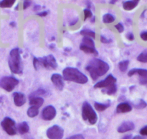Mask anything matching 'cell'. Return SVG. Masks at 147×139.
I'll return each instance as SVG.
<instances>
[{
  "label": "cell",
  "instance_id": "4316f807",
  "mask_svg": "<svg viewBox=\"0 0 147 139\" xmlns=\"http://www.w3.org/2000/svg\"><path fill=\"white\" fill-rule=\"evenodd\" d=\"M45 90L42 88H39L38 89H37L36 91L33 92L32 93L30 94V95L29 96V98L31 97H40L41 95H44L45 94Z\"/></svg>",
  "mask_w": 147,
  "mask_h": 139
},
{
  "label": "cell",
  "instance_id": "83f0119b",
  "mask_svg": "<svg viewBox=\"0 0 147 139\" xmlns=\"http://www.w3.org/2000/svg\"><path fill=\"white\" fill-rule=\"evenodd\" d=\"M137 61L142 63H147V49L142 51L137 56Z\"/></svg>",
  "mask_w": 147,
  "mask_h": 139
},
{
  "label": "cell",
  "instance_id": "5bb4252c",
  "mask_svg": "<svg viewBox=\"0 0 147 139\" xmlns=\"http://www.w3.org/2000/svg\"><path fill=\"white\" fill-rule=\"evenodd\" d=\"M13 99L14 105L17 107H22L26 103V97L22 92H14Z\"/></svg>",
  "mask_w": 147,
  "mask_h": 139
},
{
  "label": "cell",
  "instance_id": "7a4b0ae2",
  "mask_svg": "<svg viewBox=\"0 0 147 139\" xmlns=\"http://www.w3.org/2000/svg\"><path fill=\"white\" fill-rule=\"evenodd\" d=\"M63 77L65 80L80 84H84L88 82V79L86 75L78 69L73 67H66L64 69L63 71Z\"/></svg>",
  "mask_w": 147,
  "mask_h": 139
},
{
  "label": "cell",
  "instance_id": "d6a6232c",
  "mask_svg": "<svg viewBox=\"0 0 147 139\" xmlns=\"http://www.w3.org/2000/svg\"><path fill=\"white\" fill-rule=\"evenodd\" d=\"M140 37L144 41H147V31H143L141 33Z\"/></svg>",
  "mask_w": 147,
  "mask_h": 139
},
{
  "label": "cell",
  "instance_id": "1f68e13d",
  "mask_svg": "<svg viewBox=\"0 0 147 139\" xmlns=\"http://www.w3.org/2000/svg\"><path fill=\"white\" fill-rule=\"evenodd\" d=\"M126 38L129 40H130V41H132V40H134V35L131 32H129V33L126 34Z\"/></svg>",
  "mask_w": 147,
  "mask_h": 139
},
{
  "label": "cell",
  "instance_id": "603a6c76",
  "mask_svg": "<svg viewBox=\"0 0 147 139\" xmlns=\"http://www.w3.org/2000/svg\"><path fill=\"white\" fill-rule=\"evenodd\" d=\"M103 22L105 24H109V23H112L115 21V17L113 14H110V13H107L105 14L103 16Z\"/></svg>",
  "mask_w": 147,
  "mask_h": 139
},
{
  "label": "cell",
  "instance_id": "9c48e42d",
  "mask_svg": "<svg viewBox=\"0 0 147 139\" xmlns=\"http://www.w3.org/2000/svg\"><path fill=\"white\" fill-rule=\"evenodd\" d=\"M1 125L3 130L9 136H14L17 134L15 121L9 117H6L1 121Z\"/></svg>",
  "mask_w": 147,
  "mask_h": 139
},
{
  "label": "cell",
  "instance_id": "60d3db41",
  "mask_svg": "<svg viewBox=\"0 0 147 139\" xmlns=\"http://www.w3.org/2000/svg\"><path fill=\"white\" fill-rule=\"evenodd\" d=\"M55 46V44H50V48H52V49L54 48Z\"/></svg>",
  "mask_w": 147,
  "mask_h": 139
},
{
  "label": "cell",
  "instance_id": "74e56055",
  "mask_svg": "<svg viewBox=\"0 0 147 139\" xmlns=\"http://www.w3.org/2000/svg\"><path fill=\"white\" fill-rule=\"evenodd\" d=\"M132 139H145V138H143V137L140 136H136L134 137Z\"/></svg>",
  "mask_w": 147,
  "mask_h": 139
},
{
  "label": "cell",
  "instance_id": "7402d4cb",
  "mask_svg": "<svg viewBox=\"0 0 147 139\" xmlns=\"http://www.w3.org/2000/svg\"><path fill=\"white\" fill-rule=\"evenodd\" d=\"M111 105L110 102L109 103H100V102H94V107L96 110L98 112H103L106 110L108 108H109Z\"/></svg>",
  "mask_w": 147,
  "mask_h": 139
},
{
  "label": "cell",
  "instance_id": "7bdbcfd3",
  "mask_svg": "<svg viewBox=\"0 0 147 139\" xmlns=\"http://www.w3.org/2000/svg\"><path fill=\"white\" fill-rule=\"evenodd\" d=\"M116 1H111V4H115V3H116Z\"/></svg>",
  "mask_w": 147,
  "mask_h": 139
},
{
  "label": "cell",
  "instance_id": "52a82bcc",
  "mask_svg": "<svg viewBox=\"0 0 147 139\" xmlns=\"http://www.w3.org/2000/svg\"><path fill=\"white\" fill-rule=\"evenodd\" d=\"M18 84L19 80L14 76H3L0 79V87L8 92H11Z\"/></svg>",
  "mask_w": 147,
  "mask_h": 139
},
{
  "label": "cell",
  "instance_id": "4fadbf2b",
  "mask_svg": "<svg viewBox=\"0 0 147 139\" xmlns=\"http://www.w3.org/2000/svg\"><path fill=\"white\" fill-rule=\"evenodd\" d=\"M51 81L54 86L59 90H63L64 88L65 83L63 77L60 74H53L51 76Z\"/></svg>",
  "mask_w": 147,
  "mask_h": 139
},
{
  "label": "cell",
  "instance_id": "4dcf8cb0",
  "mask_svg": "<svg viewBox=\"0 0 147 139\" xmlns=\"http://www.w3.org/2000/svg\"><path fill=\"white\" fill-rule=\"evenodd\" d=\"M100 42H101L102 43H111L112 42V40L111 39H109V38H107V37H105L104 35H100Z\"/></svg>",
  "mask_w": 147,
  "mask_h": 139
},
{
  "label": "cell",
  "instance_id": "e575fe53",
  "mask_svg": "<svg viewBox=\"0 0 147 139\" xmlns=\"http://www.w3.org/2000/svg\"><path fill=\"white\" fill-rule=\"evenodd\" d=\"M140 134L142 136H147V125L142 128L140 130Z\"/></svg>",
  "mask_w": 147,
  "mask_h": 139
},
{
  "label": "cell",
  "instance_id": "2e32d148",
  "mask_svg": "<svg viewBox=\"0 0 147 139\" xmlns=\"http://www.w3.org/2000/svg\"><path fill=\"white\" fill-rule=\"evenodd\" d=\"M132 110V107L128 102H121L116 107V112L117 113H126Z\"/></svg>",
  "mask_w": 147,
  "mask_h": 139
},
{
  "label": "cell",
  "instance_id": "8d00e7d4",
  "mask_svg": "<svg viewBox=\"0 0 147 139\" xmlns=\"http://www.w3.org/2000/svg\"><path fill=\"white\" fill-rule=\"evenodd\" d=\"M47 14H48V12L44 11V12H41L37 13V15L40 16V17H45L46 15H47Z\"/></svg>",
  "mask_w": 147,
  "mask_h": 139
},
{
  "label": "cell",
  "instance_id": "3957f363",
  "mask_svg": "<svg viewBox=\"0 0 147 139\" xmlns=\"http://www.w3.org/2000/svg\"><path fill=\"white\" fill-rule=\"evenodd\" d=\"M117 79L113 75L109 74L106 78L94 85L95 89H103L102 92L108 95H113L117 92Z\"/></svg>",
  "mask_w": 147,
  "mask_h": 139
},
{
  "label": "cell",
  "instance_id": "ffe728a7",
  "mask_svg": "<svg viewBox=\"0 0 147 139\" xmlns=\"http://www.w3.org/2000/svg\"><path fill=\"white\" fill-rule=\"evenodd\" d=\"M80 34L84 37H90L91 39H94L96 37V33L93 30H88V29H83L80 31Z\"/></svg>",
  "mask_w": 147,
  "mask_h": 139
},
{
  "label": "cell",
  "instance_id": "8fae6325",
  "mask_svg": "<svg viewBox=\"0 0 147 139\" xmlns=\"http://www.w3.org/2000/svg\"><path fill=\"white\" fill-rule=\"evenodd\" d=\"M134 74H138L139 76V81L140 84L147 86V69H132L128 72V76L129 77L133 76Z\"/></svg>",
  "mask_w": 147,
  "mask_h": 139
},
{
  "label": "cell",
  "instance_id": "9a60e30c",
  "mask_svg": "<svg viewBox=\"0 0 147 139\" xmlns=\"http://www.w3.org/2000/svg\"><path fill=\"white\" fill-rule=\"evenodd\" d=\"M135 125L133 122L131 121H126L121 124L118 128L117 131L120 134H124V133L128 132V131H131L132 130L134 129Z\"/></svg>",
  "mask_w": 147,
  "mask_h": 139
},
{
  "label": "cell",
  "instance_id": "ac0fdd59",
  "mask_svg": "<svg viewBox=\"0 0 147 139\" xmlns=\"http://www.w3.org/2000/svg\"><path fill=\"white\" fill-rule=\"evenodd\" d=\"M29 104L30 106L37 107V108H40L42 105L44 103V99L40 97H31L29 98Z\"/></svg>",
  "mask_w": 147,
  "mask_h": 139
},
{
  "label": "cell",
  "instance_id": "30bf717a",
  "mask_svg": "<svg viewBox=\"0 0 147 139\" xmlns=\"http://www.w3.org/2000/svg\"><path fill=\"white\" fill-rule=\"evenodd\" d=\"M46 134L49 139H62L64 136V130L59 125H55L47 129Z\"/></svg>",
  "mask_w": 147,
  "mask_h": 139
},
{
  "label": "cell",
  "instance_id": "cb8c5ba5",
  "mask_svg": "<svg viewBox=\"0 0 147 139\" xmlns=\"http://www.w3.org/2000/svg\"><path fill=\"white\" fill-rule=\"evenodd\" d=\"M15 3L14 0H3V1H0V7L1 8H10L12 7L13 4Z\"/></svg>",
  "mask_w": 147,
  "mask_h": 139
},
{
  "label": "cell",
  "instance_id": "484cf974",
  "mask_svg": "<svg viewBox=\"0 0 147 139\" xmlns=\"http://www.w3.org/2000/svg\"><path fill=\"white\" fill-rule=\"evenodd\" d=\"M146 106H147V103L142 99H139L136 103H134V107L136 109H138V110L144 109V108H146Z\"/></svg>",
  "mask_w": 147,
  "mask_h": 139
},
{
  "label": "cell",
  "instance_id": "d590c367",
  "mask_svg": "<svg viewBox=\"0 0 147 139\" xmlns=\"http://www.w3.org/2000/svg\"><path fill=\"white\" fill-rule=\"evenodd\" d=\"M31 1H24V2H23V9L25 10V9L28 8L31 5Z\"/></svg>",
  "mask_w": 147,
  "mask_h": 139
},
{
  "label": "cell",
  "instance_id": "ab89813d",
  "mask_svg": "<svg viewBox=\"0 0 147 139\" xmlns=\"http://www.w3.org/2000/svg\"><path fill=\"white\" fill-rule=\"evenodd\" d=\"M95 20H96V17H94V16H93V17H92L91 22H94Z\"/></svg>",
  "mask_w": 147,
  "mask_h": 139
},
{
  "label": "cell",
  "instance_id": "7c38bea8",
  "mask_svg": "<svg viewBox=\"0 0 147 139\" xmlns=\"http://www.w3.org/2000/svg\"><path fill=\"white\" fill-rule=\"evenodd\" d=\"M56 115H57V110L53 105H48L45 107L42 112V118L45 121H52L55 118Z\"/></svg>",
  "mask_w": 147,
  "mask_h": 139
},
{
  "label": "cell",
  "instance_id": "f1b7e54d",
  "mask_svg": "<svg viewBox=\"0 0 147 139\" xmlns=\"http://www.w3.org/2000/svg\"><path fill=\"white\" fill-rule=\"evenodd\" d=\"M83 12H84V20L93 17V13H92L91 10H90L89 9H85L83 10Z\"/></svg>",
  "mask_w": 147,
  "mask_h": 139
},
{
  "label": "cell",
  "instance_id": "277c9868",
  "mask_svg": "<svg viewBox=\"0 0 147 139\" xmlns=\"http://www.w3.org/2000/svg\"><path fill=\"white\" fill-rule=\"evenodd\" d=\"M8 64L10 71L15 74H20L22 73L23 66L21 59L20 49L18 48H13L9 52L8 59Z\"/></svg>",
  "mask_w": 147,
  "mask_h": 139
},
{
  "label": "cell",
  "instance_id": "6da1fadb",
  "mask_svg": "<svg viewBox=\"0 0 147 139\" xmlns=\"http://www.w3.org/2000/svg\"><path fill=\"white\" fill-rule=\"evenodd\" d=\"M86 70L88 72L93 80H97L109 72L110 66L108 63L100 59H93L88 63Z\"/></svg>",
  "mask_w": 147,
  "mask_h": 139
},
{
  "label": "cell",
  "instance_id": "f35d334b",
  "mask_svg": "<svg viewBox=\"0 0 147 139\" xmlns=\"http://www.w3.org/2000/svg\"><path fill=\"white\" fill-rule=\"evenodd\" d=\"M131 137H132L131 135H127V136H125L123 138V139H131Z\"/></svg>",
  "mask_w": 147,
  "mask_h": 139
},
{
  "label": "cell",
  "instance_id": "f546056e",
  "mask_svg": "<svg viewBox=\"0 0 147 139\" xmlns=\"http://www.w3.org/2000/svg\"><path fill=\"white\" fill-rule=\"evenodd\" d=\"M115 27H116V30H118V32L120 33H123V30H124V27H123V25L122 23H118L115 25Z\"/></svg>",
  "mask_w": 147,
  "mask_h": 139
},
{
  "label": "cell",
  "instance_id": "d6986e66",
  "mask_svg": "<svg viewBox=\"0 0 147 139\" xmlns=\"http://www.w3.org/2000/svg\"><path fill=\"white\" fill-rule=\"evenodd\" d=\"M17 131L20 134L23 135V134H25L29 132L30 126H29L28 123L27 122L24 121V122H22L19 124L18 126H17Z\"/></svg>",
  "mask_w": 147,
  "mask_h": 139
},
{
  "label": "cell",
  "instance_id": "d4e9b609",
  "mask_svg": "<svg viewBox=\"0 0 147 139\" xmlns=\"http://www.w3.org/2000/svg\"><path fill=\"white\" fill-rule=\"evenodd\" d=\"M129 60H124L119 63V69L121 72H125L129 68Z\"/></svg>",
  "mask_w": 147,
  "mask_h": 139
},
{
  "label": "cell",
  "instance_id": "ba28073f",
  "mask_svg": "<svg viewBox=\"0 0 147 139\" xmlns=\"http://www.w3.org/2000/svg\"><path fill=\"white\" fill-rule=\"evenodd\" d=\"M80 49L88 54L98 55V50L96 48L94 41L90 37H83L80 45Z\"/></svg>",
  "mask_w": 147,
  "mask_h": 139
},
{
  "label": "cell",
  "instance_id": "5b68a950",
  "mask_svg": "<svg viewBox=\"0 0 147 139\" xmlns=\"http://www.w3.org/2000/svg\"><path fill=\"white\" fill-rule=\"evenodd\" d=\"M33 66L34 69L37 70L40 66L47 69H56L57 67V63L55 58L52 54L44 56L42 58L33 57Z\"/></svg>",
  "mask_w": 147,
  "mask_h": 139
},
{
  "label": "cell",
  "instance_id": "e0dca14e",
  "mask_svg": "<svg viewBox=\"0 0 147 139\" xmlns=\"http://www.w3.org/2000/svg\"><path fill=\"white\" fill-rule=\"evenodd\" d=\"M139 0H132V1H126L123 2V10L126 11H130L134 10L136 6L139 4Z\"/></svg>",
  "mask_w": 147,
  "mask_h": 139
},
{
  "label": "cell",
  "instance_id": "8992f818",
  "mask_svg": "<svg viewBox=\"0 0 147 139\" xmlns=\"http://www.w3.org/2000/svg\"><path fill=\"white\" fill-rule=\"evenodd\" d=\"M82 118L90 125H95L98 121V115L93 107L88 102H84L82 106Z\"/></svg>",
  "mask_w": 147,
  "mask_h": 139
},
{
  "label": "cell",
  "instance_id": "44dd1931",
  "mask_svg": "<svg viewBox=\"0 0 147 139\" xmlns=\"http://www.w3.org/2000/svg\"><path fill=\"white\" fill-rule=\"evenodd\" d=\"M38 114H39V108H37V107L30 106L27 111V115H28V117H30V118H31L37 116Z\"/></svg>",
  "mask_w": 147,
  "mask_h": 139
},
{
  "label": "cell",
  "instance_id": "b9f144b4",
  "mask_svg": "<svg viewBox=\"0 0 147 139\" xmlns=\"http://www.w3.org/2000/svg\"><path fill=\"white\" fill-rule=\"evenodd\" d=\"M10 25L13 26V27H15V26H16V23L15 22H11V23H10Z\"/></svg>",
  "mask_w": 147,
  "mask_h": 139
},
{
  "label": "cell",
  "instance_id": "836d02e7",
  "mask_svg": "<svg viewBox=\"0 0 147 139\" xmlns=\"http://www.w3.org/2000/svg\"><path fill=\"white\" fill-rule=\"evenodd\" d=\"M66 139H85L84 137L81 135V134H77V135L72 136L69 137V138Z\"/></svg>",
  "mask_w": 147,
  "mask_h": 139
}]
</instances>
